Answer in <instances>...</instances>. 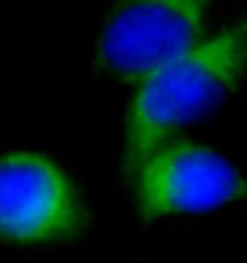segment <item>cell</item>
I'll return each instance as SVG.
<instances>
[{
    "instance_id": "obj_1",
    "label": "cell",
    "mask_w": 247,
    "mask_h": 263,
    "mask_svg": "<svg viewBox=\"0 0 247 263\" xmlns=\"http://www.w3.org/2000/svg\"><path fill=\"white\" fill-rule=\"evenodd\" d=\"M247 78V16L137 83L126 116L124 175L132 177L172 135L213 116Z\"/></svg>"
},
{
    "instance_id": "obj_2",
    "label": "cell",
    "mask_w": 247,
    "mask_h": 263,
    "mask_svg": "<svg viewBox=\"0 0 247 263\" xmlns=\"http://www.w3.org/2000/svg\"><path fill=\"white\" fill-rule=\"evenodd\" d=\"M218 0H116L91 46L94 70L113 83H140L207 38Z\"/></svg>"
},
{
    "instance_id": "obj_3",
    "label": "cell",
    "mask_w": 247,
    "mask_h": 263,
    "mask_svg": "<svg viewBox=\"0 0 247 263\" xmlns=\"http://www.w3.org/2000/svg\"><path fill=\"white\" fill-rule=\"evenodd\" d=\"M145 223L204 215L247 196V175L223 153L196 142H167L132 175Z\"/></svg>"
},
{
    "instance_id": "obj_4",
    "label": "cell",
    "mask_w": 247,
    "mask_h": 263,
    "mask_svg": "<svg viewBox=\"0 0 247 263\" xmlns=\"http://www.w3.org/2000/svg\"><path fill=\"white\" fill-rule=\"evenodd\" d=\"M86 229V210L70 175L54 159L32 151L0 156V239L51 245Z\"/></svg>"
}]
</instances>
